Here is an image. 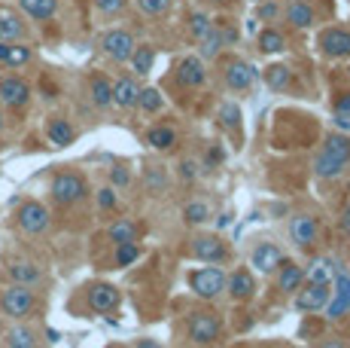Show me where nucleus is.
Segmentation results:
<instances>
[{"label": "nucleus", "mask_w": 350, "mask_h": 348, "mask_svg": "<svg viewBox=\"0 0 350 348\" xmlns=\"http://www.w3.org/2000/svg\"><path fill=\"white\" fill-rule=\"evenodd\" d=\"M49 190H52L55 205H62V208L79 205L85 196H89V184H85V177L79 171H58L55 177H52Z\"/></svg>", "instance_id": "nucleus-1"}, {"label": "nucleus", "mask_w": 350, "mask_h": 348, "mask_svg": "<svg viewBox=\"0 0 350 348\" xmlns=\"http://www.w3.org/2000/svg\"><path fill=\"white\" fill-rule=\"evenodd\" d=\"M0 309H3L6 318L25 321L33 314V309H37V293H33V287L10 284L3 293H0Z\"/></svg>", "instance_id": "nucleus-2"}, {"label": "nucleus", "mask_w": 350, "mask_h": 348, "mask_svg": "<svg viewBox=\"0 0 350 348\" xmlns=\"http://www.w3.org/2000/svg\"><path fill=\"white\" fill-rule=\"evenodd\" d=\"M189 287L195 297L201 299H217L226 293V272L219 266H201L189 272Z\"/></svg>", "instance_id": "nucleus-3"}, {"label": "nucleus", "mask_w": 350, "mask_h": 348, "mask_svg": "<svg viewBox=\"0 0 350 348\" xmlns=\"http://www.w3.org/2000/svg\"><path fill=\"white\" fill-rule=\"evenodd\" d=\"M186 330H189V339L195 345H213L219 339V333H223V321H219L217 312H207V309H198L192 312L189 324H186Z\"/></svg>", "instance_id": "nucleus-4"}, {"label": "nucleus", "mask_w": 350, "mask_h": 348, "mask_svg": "<svg viewBox=\"0 0 350 348\" xmlns=\"http://www.w3.org/2000/svg\"><path fill=\"white\" fill-rule=\"evenodd\" d=\"M16 223H18V229L28 232V236H43V232L52 226V214H49V208H46L43 202H37V199H28V202L18 205Z\"/></svg>", "instance_id": "nucleus-5"}, {"label": "nucleus", "mask_w": 350, "mask_h": 348, "mask_svg": "<svg viewBox=\"0 0 350 348\" xmlns=\"http://www.w3.org/2000/svg\"><path fill=\"white\" fill-rule=\"evenodd\" d=\"M85 303L95 314H110L122 303V290L110 281H92V284H85Z\"/></svg>", "instance_id": "nucleus-6"}, {"label": "nucleus", "mask_w": 350, "mask_h": 348, "mask_svg": "<svg viewBox=\"0 0 350 348\" xmlns=\"http://www.w3.org/2000/svg\"><path fill=\"white\" fill-rule=\"evenodd\" d=\"M189 253L204 266H219V263L228 260V247L217 232H201V236H195Z\"/></svg>", "instance_id": "nucleus-7"}, {"label": "nucleus", "mask_w": 350, "mask_h": 348, "mask_svg": "<svg viewBox=\"0 0 350 348\" xmlns=\"http://www.w3.org/2000/svg\"><path fill=\"white\" fill-rule=\"evenodd\" d=\"M134 46H137V40H134V34L125 28H110L100 34V52H104L107 58H113L116 64H122L131 58Z\"/></svg>", "instance_id": "nucleus-8"}, {"label": "nucleus", "mask_w": 350, "mask_h": 348, "mask_svg": "<svg viewBox=\"0 0 350 348\" xmlns=\"http://www.w3.org/2000/svg\"><path fill=\"white\" fill-rule=\"evenodd\" d=\"M31 101V86L28 79L16 77V73H6L0 77V104H6L10 110H22Z\"/></svg>", "instance_id": "nucleus-9"}, {"label": "nucleus", "mask_w": 350, "mask_h": 348, "mask_svg": "<svg viewBox=\"0 0 350 348\" xmlns=\"http://www.w3.org/2000/svg\"><path fill=\"white\" fill-rule=\"evenodd\" d=\"M332 297V284H317V281H305V284L295 290V309L311 314V312H323L326 299Z\"/></svg>", "instance_id": "nucleus-10"}, {"label": "nucleus", "mask_w": 350, "mask_h": 348, "mask_svg": "<svg viewBox=\"0 0 350 348\" xmlns=\"http://www.w3.org/2000/svg\"><path fill=\"white\" fill-rule=\"evenodd\" d=\"M317 238H320V220L314 217V214H295V217L289 220V242L295 247L308 251Z\"/></svg>", "instance_id": "nucleus-11"}, {"label": "nucleus", "mask_w": 350, "mask_h": 348, "mask_svg": "<svg viewBox=\"0 0 350 348\" xmlns=\"http://www.w3.org/2000/svg\"><path fill=\"white\" fill-rule=\"evenodd\" d=\"M284 260H286L284 251H280V245H274V242H259L250 251V266H253V272H259V275H274Z\"/></svg>", "instance_id": "nucleus-12"}, {"label": "nucleus", "mask_w": 350, "mask_h": 348, "mask_svg": "<svg viewBox=\"0 0 350 348\" xmlns=\"http://www.w3.org/2000/svg\"><path fill=\"white\" fill-rule=\"evenodd\" d=\"M223 79H226V89L247 92V89H253V83H256V71L244 58H228L223 68Z\"/></svg>", "instance_id": "nucleus-13"}, {"label": "nucleus", "mask_w": 350, "mask_h": 348, "mask_svg": "<svg viewBox=\"0 0 350 348\" xmlns=\"http://www.w3.org/2000/svg\"><path fill=\"white\" fill-rule=\"evenodd\" d=\"M174 77H177V83L183 86V89H198V86L207 83V62L204 58H198V55L180 58Z\"/></svg>", "instance_id": "nucleus-14"}, {"label": "nucleus", "mask_w": 350, "mask_h": 348, "mask_svg": "<svg viewBox=\"0 0 350 348\" xmlns=\"http://www.w3.org/2000/svg\"><path fill=\"white\" fill-rule=\"evenodd\" d=\"M317 46L326 58H350V31L347 28H323Z\"/></svg>", "instance_id": "nucleus-15"}, {"label": "nucleus", "mask_w": 350, "mask_h": 348, "mask_svg": "<svg viewBox=\"0 0 350 348\" xmlns=\"http://www.w3.org/2000/svg\"><path fill=\"white\" fill-rule=\"evenodd\" d=\"M226 293L234 303H247L256 297V275L253 269H234L232 275H226Z\"/></svg>", "instance_id": "nucleus-16"}, {"label": "nucleus", "mask_w": 350, "mask_h": 348, "mask_svg": "<svg viewBox=\"0 0 350 348\" xmlns=\"http://www.w3.org/2000/svg\"><path fill=\"white\" fill-rule=\"evenodd\" d=\"M31 58H33L31 46H25V43H3V40H0V68L18 71V68H25V64H31Z\"/></svg>", "instance_id": "nucleus-17"}, {"label": "nucleus", "mask_w": 350, "mask_h": 348, "mask_svg": "<svg viewBox=\"0 0 350 348\" xmlns=\"http://www.w3.org/2000/svg\"><path fill=\"white\" fill-rule=\"evenodd\" d=\"M137 95H140V83L134 77L113 79V104H116L119 110H131V107H137Z\"/></svg>", "instance_id": "nucleus-18"}, {"label": "nucleus", "mask_w": 350, "mask_h": 348, "mask_svg": "<svg viewBox=\"0 0 350 348\" xmlns=\"http://www.w3.org/2000/svg\"><path fill=\"white\" fill-rule=\"evenodd\" d=\"M28 34V25L22 22L16 10H0V40L3 43H22Z\"/></svg>", "instance_id": "nucleus-19"}, {"label": "nucleus", "mask_w": 350, "mask_h": 348, "mask_svg": "<svg viewBox=\"0 0 350 348\" xmlns=\"http://www.w3.org/2000/svg\"><path fill=\"white\" fill-rule=\"evenodd\" d=\"M6 272H10L12 284L37 287L40 281H43V269H40L37 263H31V260H12V263L6 266Z\"/></svg>", "instance_id": "nucleus-20"}, {"label": "nucleus", "mask_w": 350, "mask_h": 348, "mask_svg": "<svg viewBox=\"0 0 350 348\" xmlns=\"http://www.w3.org/2000/svg\"><path fill=\"white\" fill-rule=\"evenodd\" d=\"M305 272V281H317V284H332L335 275L341 272V266L335 263L332 257H314L311 263H308V269H301Z\"/></svg>", "instance_id": "nucleus-21"}, {"label": "nucleus", "mask_w": 350, "mask_h": 348, "mask_svg": "<svg viewBox=\"0 0 350 348\" xmlns=\"http://www.w3.org/2000/svg\"><path fill=\"white\" fill-rule=\"evenodd\" d=\"M286 22H289V28H295V31H305V28H311L314 22H317V16H314V6L308 3V0H289V6H286Z\"/></svg>", "instance_id": "nucleus-22"}, {"label": "nucleus", "mask_w": 350, "mask_h": 348, "mask_svg": "<svg viewBox=\"0 0 350 348\" xmlns=\"http://www.w3.org/2000/svg\"><path fill=\"white\" fill-rule=\"evenodd\" d=\"M46 138H49L52 147H70L73 140H77V129L70 125V119L52 116L49 125H46Z\"/></svg>", "instance_id": "nucleus-23"}, {"label": "nucleus", "mask_w": 350, "mask_h": 348, "mask_svg": "<svg viewBox=\"0 0 350 348\" xmlns=\"http://www.w3.org/2000/svg\"><path fill=\"white\" fill-rule=\"evenodd\" d=\"M3 345L6 348H40V336L28 324H12L3 333Z\"/></svg>", "instance_id": "nucleus-24"}, {"label": "nucleus", "mask_w": 350, "mask_h": 348, "mask_svg": "<svg viewBox=\"0 0 350 348\" xmlns=\"http://www.w3.org/2000/svg\"><path fill=\"white\" fill-rule=\"evenodd\" d=\"M256 46H259V52L262 55H280V52H286V34L284 31H278V28H262L259 34H256Z\"/></svg>", "instance_id": "nucleus-25"}, {"label": "nucleus", "mask_w": 350, "mask_h": 348, "mask_svg": "<svg viewBox=\"0 0 350 348\" xmlns=\"http://www.w3.org/2000/svg\"><path fill=\"white\" fill-rule=\"evenodd\" d=\"M107 238L113 242V247H116V245H128V242H137V238H140V226L134 223V220H128V217H119V220H113V223L107 226Z\"/></svg>", "instance_id": "nucleus-26"}, {"label": "nucleus", "mask_w": 350, "mask_h": 348, "mask_svg": "<svg viewBox=\"0 0 350 348\" xmlns=\"http://www.w3.org/2000/svg\"><path fill=\"white\" fill-rule=\"evenodd\" d=\"M347 169V162H341V159H335L332 153H326V150H320L317 156H314V174H317L320 180H335V177H341Z\"/></svg>", "instance_id": "nucleus-27"}, {"label": "nucleus", "mask_w": 350, "mask_h": 348, "mask_svg": "<svg viewBox=\"0 0 350 348\" xmlns=\"http://www.w3.org/2000/svg\"><path fill=\"white\" fill-rule=\"evenodd\" d=\"M89 98L95 107H100V110H107V107L113 104V83L104 77V73H92L89 77Z\"/></svg>", "instance_id": "nucleus-28"}, {"label": "nucleus", "mask_w": 350, "mask_h": 348, "mask_svg": "<svg viewBox=\"0 0 350 348\" xmlns=\"http://www.w3.org/2000/svg\"><path fill=\"white\" fill-rule=\"evenodd\" d=\"M274 275H278V290H284V293H295L301 284H305V272H301V266L289 263V260L280 263V269L274 272Z\"/></svg>", "instance_id": "nucleus-29"}, {"label": "nucleus", "mask_w": 350, "mask_h": 348, "mask_svg": "<svg viewBox=\"0 0 350 348\" xmlns=\"http://www.w3.org/2000/svg\"><path fill=\"white\" fill-rule=\"evenodd\" d=\"M22 12L33 22H49L52 16L58 12V0H18Z\"/></svg>", "instance_id": "nucleus-30"}, {"label": "nucleus", "mask_w": 350, "mask_h": 348, "mask_svg": "<svg viewBox=\"0 0 350 348\" xmlns=\"http://www.w3.org/2000/svg\"><path fill=\"white\" fill-rule=\"evenodd\" d=\"M128 62H131L137 77H146V73H152V68H156V49H152L150 43H137Z\"/></svg>", "instance_id": "nucleus-31"}, {"label": "nucleus", "mask_w": 350, "mask_h": 348, "mask_svg": "<svg viewBox=\"0 0 350 348\" xmlns=\"http://www.w3.org/2000/svg\"><path fill=\"white\" fill-rule=\"evenodd\" d=\"M146 144L159 153L174 150V147H177V132H174L171 125H152V129L146 132Z\"/></svg>", "instance_id": "nucleus-32"}, {"label": "nucleus", "mask_w": 350, "mask_h": 348, "mask_svg": "<svg viewBox=\"0 0 350 348\" xmlns=\"http://www.w3.org/2000/svg\"><path fill=\"white\" fill-rule=\"evenodd\" d=\"M219 52H223V37H219V28L217 22L207 28V34L198 40V58H204V62H213V58H219Z\"/></svg>", "instance_id": "nucleus-33"}, {"label": "nucleus", "mask_w": 350, "mask_h": 348, "mask_svg": "<svg viewBox=\"0 0 350 348\" xmlns=\"http://www.w3.org/2000/svg\"><path fill=\"white\" fill-rule=\"evenodd\" d=\"M137 107L144 113H161L165 110V95H161V89H156V86H140V95H137Z\"/></svg>", "instance_id": "nucleus-34"}, {"label": "nucleus", "mask_w": 350, "mask_h": 348, "mask_svg": "<svg viewBox=\"0 0 350 348\" xmlns=\"http://www.w3.org/2000/svg\"><path fill=\"white\" fill-rule=\"evenodd\" d=\"M265 83L271 92H286L293 86V71L286 64H271V68H265Z\"/></svg>", "instance_id": "nucleus-35"}, {"label": "nucleus", "mask_w": 350, "mask_h": 348, "mask_svg": "<svg viewBox=\"0 0 350 348\" xmlns=\"http://www.w3.org/2000/svg\"><path fill=\"white\" fill-rule=\"evenodd\" d=\"M140 245L137 242H128V245H116V251H113V266L116 269H128V266H134L140 260Z\"/></svg>", "instance_id": "nucleus-36"}, {"label": "nucleus", "mask_w": 350, "mask_h": 348, "mask_svg": "<svg viewBox=\"0 0 350 348\" xmlns=\"http://www.w3.org/2000/svg\"><path fill=\"white\" fill-rule=\"evenodd\" d=\"M213 25V18H211V12H204V10H195L186 16V31L195 37V40H201L207 34V28Z\"/></svg>", "instance_id": "nucleus-37"}, {"label": "nucleus", "mask_w": 350, "mask_h": 348, "mask_svg": "<svg viewBox=\"0 0 350 348\" xmlns=\"http://www.w3.org/2000/svg\"><path fill=\"white\" fill-rule=\"evenodd\" d=\"M323 312H326V318H329V321H341V318H347V314H350V299H347V297H341L338 290H332V297L326 299Z\"/></svg>", "instance_id": "nucleus-38"}, {"label": "nucleus", "mask_w": 350, "mask_h": 348, "mask_svg": "<svg viewBox=\"0 0 350 348\" xmlns=\"http://www.w3.org/2000/svg\"><path fill=\"white\" fill-rule=\"evenodd\" d=\"M326 153H332L335 159H341V162H350V138L341 135V132H332V135L326 138V147H323Z\"/></svg>", "instance_id": "nucleus-39"}, {"label": "nucleus", "mask_w": 350, "mask_h": 348, "mask_svg": "<svg viewBox=\"0 0 350 348\" xmlns=\"http://www.w3.org/2000/svg\"><path fill=\"white\" fill-rule=\"evenodd\" d=\"M144 184H146V192H150V196H161V192L167 190V171L159 169V165H150Z\"/></svg>", "instance_id": "nucleus-40"}, {"label": "nucleus", "mask_w": 350, "mask_h": 348, "mask_svg": "<svg viewBox=\"0 0 350 348\" xmlns=\"http://www.w3.org/2000/svg\"><path fill=\"white\" fill-rule=\"evenodd\" d=\"M284 16V3L280 0H259L256 3V22H278Z\"/></svg>", "instance_id": "nucleus-41"}, {"label": "nucleus", "mask_w": 350, "mask_h": 348, "mask_svg": "<svg viewBox=\"0 0 350 348\" xmlns=\"http://www.w3.org/2000/svg\"><path fill=\"white\" fill-rule=\"evenodd\" d=\"M183 220L189 226H201L211 220V208H207L204 202H186L183 205Z\"/></svg>", "instance_id": "nucleus-42"}, {"label": "nucleus", "mask_w": 350, "mask_h": 348, "mask_svg": "<svg viewBox=\"0 0 350 348\" xmlns=\"http://www.w3.org/2000/svg\"><path fill=\"white\" fill-rule=\"evenodd\" d=\"M134 3H137V10L144 12V16L159 18V16H167V12H171L174 0H134Z\"/></svg>", "instance_id": "nucleus-43"}, {"label": "nucleus", "mask_w": 350, "mask_h": 348, "mask_svg": "<svg viewBox=\"0 0 350 348\" xmlns=\"http://www.w3.org/2000/svg\"><path fill=\"white\" fill-rule=\"evenodd\" d=\"M219 119H223L226 129H238L241 125V107L234 101H226L223 107H219Z\"/></svg>", "instance_id": "nucleus-44"}, {"label": "nucleus", "mask_w": 350, "mask_h": 348, "mask_svg": "<svg viewBox=\"0 0 350 348\" xmlns=\"http://www.w3.org/2000/svg\"><path fill=\"white\" fill-rule=\"evenodd\" d=\"M95 199H98V208L100 211H116V205H119V196H116V190H113V186H100V190L95 192Z\"/></svg>", "instance_id": "nucleus-45"}, {"label": "nucleus", "mask_w": 350, "mask_h": 348, "mask_svg": "<svg viewBox=\"0 0 350 348\" xmlns=\"http://www.w3.org/2000/svg\"><path fill=\"white\" fill-rule=\"evenodd\" d=\"M217 28H219V37H223V49H226V46L238 43L241 31H238V25H234V22H217Z\"/></svg>", "instance_id": "nucleus-46"}, {"label": "nucleus", "mask_w": 350, "mask_h": 348, "mask_svg": "<svg viewBox=\"0 0 350 348\" xmlns=\"http://www.w3.org/2000/svg\"><path fill=\"white\" fill-rule=\"evenodd\" d=\"M128 6V0H95V10L100 16H119Z\"/></svg>", "instance_id": "nucleus-47"}, {"label": "nucleus", "mask_w": 350, "mask_h": 348, "mask_svg": "<svg viewBox=\"0 0 350 348\" xmlns=\"http://www.w3.org/2000/svg\"><path fill=\"white\" fill-rule=\"evenodd\" d=\"M110 184H113V190H122V186L131 184V171L122 169V165H116V169H110Z\"/></svg>", "instance_id": "nucleus-48"}, {"label": "nucleus", "mask_w": 350, "mask_h": 348, "mask_svg": "<svg viewBox=\"0 0 350 348\" xmlns=\"http://www.w3.org/2000/svg\"><path fill=\"white\" fill-rule=\"evenodd\" d=\"M195 177H198V162H195V159H183V162H180V180L192 184Z\"/></svg>", "instance_id": "nucleus-49"}, {"label": "nucleus", "mask_w": 350, "mask_h": 348, "mask_svg": "<svg viewBox=\"0 0 350 348\" xmlns=\"http://www.w3.org/2000/svg\"><path fill=\"white\" fill-rule=\"evenodd\" d=\"M332 110L341 113V116H350V92H338V95H335Z\"/></svg>", "instance_id": "nucleus-50"}, {"label": "nucleus", "mask_w": 350, "mask_h": 348, "mask_svg": "<svg viewBox=\"0 0 350 348\" xmlns=\"http://www.w3.org/2000/svg\"><path fill=\"white\" fill-rule=\"evenodd\" d=\"M332 290H338L341 297H347V299H350V275H347V272H338V275H335Z\"/></svg>", "instance_id": "nucleus-51"}, {"label": "nucleus", "mask_w": 350, "mask_h": 348, "mask_svg": "<svg viewBox=\"0 0 350 348\" xmlns=\"http://www.w3.org/2000/svg\"><path fill=\"white\" fill-rule=\"evenodd\" d=\"M335 129H338L341 135H347V132H350V116H341V113H335Z\"/></svg>", "instance_id": "nucleus-52"}, {"label": "nucleus", "mask_w": 350, "mask_h": 348, "mask_svg": "<svg viewBox=\"0 0 350 348\" xmlns=\"http://www.w3.org/2000/svg\"><path fill=\"white\" fill-rule=\"evenodd\" d=\"M134 348H161V345L156 343V339H137V345Z\"/></svg>", "instance_id": "nucleus-53"}, {"label": "nucleus", "mask_w": 350, "mask_h": 348, "mask_svg": "<svg viewBox=\"0 0 350 348\" xmlns=\"http://www.w3.org/2000/svg\"><path fill=\"white\" fill-rule=\"evenodd\" d=\"M320 348H347L341 339H326V343H320Z\"/></svg>", "instance_id": "nucleus-54"}, {"label": "nucleus", "mask_w": 350, "mask_h": 348, "mask_svg": "<svg viewBox=\"0 0 350 348\" xmlns=\"http://www.w3.org/2000/svg\"><path fill=\"white\" fill-rule=\"evenodd\" d=\"M345 232H347V236H350V208L345 211Z\"/></svg>", "instance_id": "nucleus-55"}, {"label": "nucleus", "mask_w": 350, "mask_h": 348, "mask_svg": "<svg viewBox=\"0 0 350 348\" xmlns=\"http://www.w3.org/2000/svg\"><path fill=\"white\" fill-rule=\"evenodd\" d=\"M0 132H3V110H0Z\"/></svg>", "instance_id": "nucleus-56"}, {"label": "nucleus", "mask_w": 350, "mask_h": 348, "mask_svg": "<svg viewBox=\"0 0 350 348\" xmlns=\"http://www.w3.org/2000/svg\"><path fill=\"white\" fill-rule=\"evenodd\" d=\"M247 3H259V0H247Z\"/></svg>", "instance_id": "nucleus-57"}, {"label": "nucleus", "mask_w": 350, "mask_h": 348, "mask_svg": "<svg viewBox=\"0 0 350 348\" xmlns=\"http://www.w3.org/2000/svg\"><path fill=\"white\" fill-rule=\"evenodd\" d=\"M347 348H350V345H347Z\"/></svg>", "instance_id": "nucleus-58"}]
</instances>
